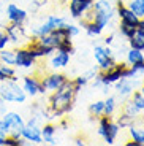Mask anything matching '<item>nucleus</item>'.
I'll return each instance as SVG.
<instances>
[{
    "mask_svg": "<svg viewBox=\"0 0 144 146\" xmlns=\"http://www.w3.org/2000/svg\"><path fill=\"white\" fill-rule=\"evenodd\" d=\"M114 84H116L117 94H119L122 99H128L130 95L136 91L139 81H138V78H120V80L116 81Z\"/></svg>",
    "mask_w": 144,
    "mask_h": 146,
    "instance_id": "9b49d317",
    "label": "nucleus"
},
{
    "mask_svg": "<svg viewBox=\"0 0 144 146\" xmlns=\"http://www.w3.org/2000/svg\"><path fill=\"white\" fill-rule=\"evenodd\" d=\"M127 7L133 11L138 18H144V0H131Z\"/></svg>",
    "mask_w": 144,
    "mask_h": 146,
    "instance_id": "a878e982",
    "label": "nucleus"
},
{
    "mask_svg": "<svg viewBox=\"0 0 144 146\" xmlns=\"http://www.w3.org/2000/svg\"><path fill=\"white\" fill-rule=\"evenodd\" d=\"M128 44H130V48H135V49L144 51V33H141V32L136 30V32L128 38Z\"/></svg>",
    "mask_w": 144,
    "mask_h": 146,
    "instance_id": "4be33fe9",
    "label": "nucleus"
},
{
    "mask_svg": "<svg viewBox=\"0 0 144 146\" xmlns=\"http://www.w3.org/2000/svg\"><path fill=\"white\" fill-rule=\"evenodd\" d=\"M63 29H65V32L68 33L70 38H73V36H76L79 33V27L75 26V24H67V22H63Z\"/></svg>",
    "mask_w": 144,
    "mask_h": 146,
    "instance_id": "2f4dec72",
    "label": "nucleus"
},
{
    "mask_svg": "<svg viewBox=\"0 0 144 146\" xmlns=\"http://www.w3.org/2000/svg\"><path fill=\"white\" fill-rule=\"evenodd\" d=\"M57 49H59V51L68 52V54L71 56L73 52H75V46H73V43H71V38H65V40H62L60 44L57 46Z\"/></svg>",
    "mask_w": 144,
    "mask_h": 146,
    "instance_id": "7c9ffc66",
    "label": "nucleus"
},
{
    "mask_svg": "<svg viewBox=\"0 0 144 146\" xmlns=\"http://www.w3.org/2000/svg\"><path fill=\"white\" fill-rule=\"evenodd\" d=\"M78 95V89L75 88L73 80H67L57 91L51 92L48 113L52 117H62L63 114H68L75 106V100Z\"/></svg>",
    "mask_w": 144,
    "mask_h": 146,
    "instance_id": "f257e3e1",
    "label": "nucleus"
},
{
    "mask_svg": "<svg viewBox=\"0 0 144 146\" xmlns=\"http://www.w3.org/2000/svg\"><path fill=\"white\" fill-rule=\"evenodd\" d=\"M143 62H144V51L135 49V48H130L127 51V64L128 65H138V64Z\"/></svg>",
    "mask_w": 144,
    "mask_h": 146,
    "instance_id": "6ab92c4d",
    "label": "nucleus"
},
{
    "mask_svg": "<svg viewBox=\"0 0 144 146\" xmlns=\"http://www.w3.org/2000/svg\"><path fill=\"white\" fill-rule=\"evenodd\" d=\"M0 99L7 103H24L25 99H27V95H25L22 86L18 84V81L8 80V81H2Z\"/></svg>",
    "mask_w": 144,
    "mask_h": 146,
    "instance_id": "7ed1b4c3",
    "label": "nucleus"
},
{
    "mask_svg": "<svg viewBox=\"0 0 144 146\" xmlns=\"http://www.w3.org/2000/svg\"><path fill=\"white\" fill-rule=\"evenodd\" d=\"M122 113H125V114H128V116H131L133 119H136V117L141 114V111L136 108V106H135V103L131 102V100H130V97H128V99H127V102L122 105Z\"/></svg>",
    "mask_w": 144,
    "mask_h": 146,
    "instance_id": "b1692460",
    "label": "nucleus"
},
{
    "mask_svg": "<svg viewBox=\"0 0 144 146\" xmlns=\"http://www.w3.org/2000/svg\"><path fill=\"white\" fill-rule=\"evenodd\" d=\"M128 135L130 140L136 141L139 146H144V127H139V125H130L128 127Z\"/></svg>",
    "mask_w": 144,
    "mask_h": 146,
    "instance_id": "aec40b11",
    "label": "nucleus"
},
{
    "mask_svg": "<svg viewBox=\"0 0 144 146\" xmlns=\"http://www.w3.org/2000/svg\"><path fill=\"white\" fill-rule=\"evenodd\" d=\"M116 122L119 124L120 129H128L130 125L135 124V119L131 116H128V114H125V113H120L119 116H117V121H116Z\"/></svg>",
    "mask_w": 144,
    "mask_h": 146,
    "instance_id": "cd10ccee",
    "label": "nucleus"
},
{
    "mask_svg": "<svg viewBox=\"0 0 144 146\" xmlns=\"http://www.w3.org/2000/svg\"><path fill=\"white\" fill-rule=\"evenodd\" d=\"M92 8H94V13H95L92 22H95L101 30H104V27L111 22V19L116 15L114 7L108 0H95L94 3H92Z\"/></svg>",
    "mask_w": 144,
    "mask_h": 146,
    "instance_id": "20e7f679",
    "label": "nucleus"
},
{
    "mask_svg": "<svg viewBox=\"0 0 144 146\" xmlns=\"http://www.w3.org/2000/svg\"><path fill=\"white\" fill-rule=\"evenodd\" d=\"M57 125L52 124V122H48L41 127V137H43V143L46 145H55L57 143Z\"/></svg>",
    "mask_w": 144,
    "mask_h": 146,
    "instance_id": "f3484780",
    "label": "nucleus"
},
{
    "mask_svg": "<svg viewBox=\"0 0 144 146\" xmlns=\"http://www.w3.org/2000/svg\"><path fill=\"white\" fill-rule=\"evenodd\" d=\"M104 111V100H97V102L90 103L89 106V113L92 117H100Z\"/></svg>",
    "mask_w": 144,
    "mask_h": 146,
    "instance_id": "393cba45",
    "label": "nucleus"
},
{
    "mask_svg": "<svg viewBox=\"0 0 144 146\" xmlns=\"http://www.w3.org/2000/svg\"><path fill=\"white\" fill-rule=\"evenodd\" d=\"M67 80H68V78L65 76L63 73L54 70V72L46 73V75L41 76V84H43V88L46 92H54V91H57Z\"/></svg>",
    "mask_w": 144,
    "mask_h": 146,
    "instance_id": "1a4fd4ad",
    "label": "nucleus"
},
{
    "mask_svg": "<svg viewBox=\"0 0 144 146\" xmlns=\"http://www.w3.org/2000/svg\"><path fill=\"white\" fill-rule=\"evenodd\" d=\"M0 62L7 65H15L16 62V51L15 49H0Z\"/></svg>",
    "mask_w": 144,
    "mask_h": 146,
    "instance_id": "5701e85b",
    "label": "nucleus"
},
{
    "mask_svg": "<svg viewBox=\"0 0 144 146\" xmlns=\"http://www.w3.org/2000/svg\"><path fill=\"white\" fill-rule=\"evenodd\" d=\"M68 64H70V54L68 52L55 49V51L49 56V67L52 70H62V68H65V67H68Z\"/></svg>",
    "mask_w": 144,
    "mask_h": 146,
    "instance_id": "2eb2a0df",
    "label": "nucleus"
},
{
    "mask_svg": "<svg viewBox=\"0 0 144 146\" xmlns=\"http://www.w3.org/2000/svg\"><path fill=\"white\" fill-rule=\"evenodd\" d=\"M60 2H62V3H68L70 0H60Z\"/></svg>",
    "mask_w": 144,
    "mask_h": 146,
    "instance_id": "37998d69",
    "label": "nucleus"
},
{
    "mask_svg": "<svg viewBox=\"0 0 144 146\" xmlns=\"http://www.w3.org/2000/svg\"><path fill=\"white\" fill-rule=\"evenodd\" d=\"M90 2H95V0H90Z\"/></svg>",
    "mask_w": 144,
    "mask_h": 146,
    "instance_id": "c03bdc74",
    "label": "nucleus"
},
{
    "mask_svg": "<svg viewBox=\"0 0 144 146\" xmlns=\"http://www.w3.org/2000/svg\"><path fill=\"white\" fill-rule=\"evenodd\" d=\"M116 108H117V100L116 97H108V99L104 100V111L103 114L106 116H112L116 113Z\"/></svg>",
    "mask_w": 144,
    "mask_h": 146,
    "instance_id": "bb28decb",
    "label": "nucleus"
},
{
    "mask_svg": "<svg viewBox=\"0 0 144 146\" xmlns=\"http://www.w3.org/2000/svg\"><path fill=\"white\" fill-rule=\"evenodd\" d=\"M59 125H60V127L65 130V129L68 127V122H67V121H60V124H59Z\"/></svg>",
    "mask_w": 144,
    "mask_h": 146,
    "instance_id": "4c0bfd02",
    "label": "nucleus"
},
{
    "mask_svg": "<svg viewBox=\"0 0 144 146\" xmlns=\"http://www.w3.org/2000/svg\"><path fill=\"white\" fill-rule=\"evenodd\" d=\"M130 100H131V102L135 103V106L143 113L144 111V95L141 94V91H135L133 94L130 95Z\"/></svg>",
    "mask_w": 144,
    "mask_h": 146,
    "instance_id": "c85d7f7f",
    "label": "nucleus"
},
{
    "mask_svg": "<svg viewBox=\"0 0 144 146\" xmlns=\"http://www.w3.org/2000/svg\"><path fill=\"white\" fill-rule=\"evenodd\" d=\"M136 30L141 33H144V18H139V21H138V26H136Z\"/></svg>",
    "mask_w": 144,
    "mask_h": 146,
    "instance_id": "72a5a7b5",
    "label": "nucleus"
},
{
    "mask_svg": "<svg viewBox=\"0 0 144 146\" xmlns=\"http://www.w3.org/2000/svg\"><path fill=\"white\" fill-rule=\"evenodd\" d=\"M94 57L98 64V68L100 72H106V70H111L112 67L116 65V59L112 57V51L109 46H101V44H97L94 48Z\"/></svg>",
    "mask_w": 144,
    "mask_h": 146,
    "instance_id": "0eeeda50",
    "label": "nucleus"
},
{
    "mask_svg": "<svg viewBox=\"0 0 144 146\" xmlns=\"http://www.w3.org/2000/svg\"><path fill=\"white\" fill-rule=\"evenodd\" d=\"M0 113H5V103L2 99H0Z\"/></svg>",
    "mask_w": 144,
    "mask_h": 146,
    "instance_id": "58836bf2",
    "label": "nucleus"
},
{
    "mask_svg": "<svg viewBox=\"0 0 144 146\" xmlns=\"http://www.w3.org/2000/svg\"><path fill=\"white\" fill-rule=\"evenodd\" d=\"M22 89H24L27 97H36V95L46 94L43 84H41V78H38L36 75L24 76V80H22Z\"/></svg>",
    "mask_w": 144,
    "mask_h": 146,
    "instance_id": "6e6552de",
    "label": "nucleus"
},
{
    "mask_svg": "<svg viewBox=\"0 0 144 146\" xmlns=\"http://www.w3.org/2000/svg\"><path fill=\"white\" fill-rule=\"evenodd\" d=\"M21 135L25 141L32 143V145H41V143H43L41 127L38 124H25L21 130Z\"/></svg>",
    "mask_w": 144,
    "mask_h": 146,
    "instance_id": "f8f14e48",
    "label": "nucleus"
},
{
    "mask_svg": "<svg viewBox=\"0 0 144 146\" xmlns=\"http://www.w3.org/2000/svg\"><path fill=\"white\" fill-rule=\"evenodd\" d=\"M15 51H16V62H15L16 67H19V68H32V67H35L36 59L32 56V52L27 46L15 49Z\"/></svg>",
    "mask_w": 144,
    "mask_h": 146,
    "instance_id": "ddd939ff",
    "label": "nucleus"
},
{
    "mask_svg": "<svg viewBox=\"0 0 144 146\" xmlns=\"http://www.w3.org/2000/svg\"><path fill=\"white\" fill-rule=\"evenodd\" d=\"M68 3H70V15L75 19H81L84 16V13L92 7L94 2H90V0H70Z\"/></svg>",
    "mask_w": 144,
    "mask_h": 146,
    "instance_id": "dca6fc26",
    "label": "nucleus"
},
{
    "mask_svg": "<svg viewBox=\"0 0 144 146\" xmlns=\"http://www.w3.org/2000/svg\"><path fill=\"white\" fill-rule=\"evenodd\" d=\"M65 22L63 18H60V16H48L46 21L41 24V26H36L35 29H32V35L33 38H38V36L41 35H46V33L52 32L54 29H57V27H60L62 24Z\"/></svg>",
    "mask_w": 144,
    "mask_h": 146,
    "instance_id": "9d476101",
    "label": "nucleus"
},
{
    "mask_svg": "<svg viewBox=\"0 0 144 146\" xmlns=\"http://www.w3.org/2000/svg\"><path fill=\"white\" fill-rule=\"evenodd\" d=\"M119 32H120V35H122L124 38H127V40H128L130 36L136 32V27L130 26V24H125V22H120V24H119Z\"/></svg>",
    "mask_w": 144,
    "mask_h": 146,
    "instance_id": "c756f323",
    "label": "nucleus"
},
{
    "mask_svg": "<svg viewBox=\"0 0 144 146\" xmlns=\"http://www.w3.org/2000/svg\"><path fill=\"white\" fill-rule=\"evenodd\" d=\"M18 81V76H16V70L13 68V65H7V64L0 62V81Z\"/></svg>",
    "mask_w": 144,
    "mask_h": 146,
    "instance_id": "412c9836",
    "label": "nucleus"
},
{
    "mask_svg": "<svg viewBox=\"0 0 144 146\" xmlns=\"http://www.w3.org/2000/svg\"><path fill=\"white\" fill-rule=\"evenodd\" d=\"M10 44V38L5 33V30H0V49H5V48Z\"/></svg>",
    "mask_w": 144,
    "mask_h": 146,
    "instance_id": "473e14b6",
    "label": "nucleus"
},
{
    "mask_svg": "<svg viewBox=\"0 0 144 146\" xmlns=\"http://www.w3.org/2000/svg\"><path fill=\"white\" fill-rule=\"evenodd\" d=\"M5 33L10 38V43H19L21 38L24 36V27L19 26V24H13L10 22L7 27H5Z\"/></svg>",
    "mask_w": 144,
    "mask_h": 146,
    "instance_id": "a211bd4d",
    "label": "nucleus"
},
{
    "mask_svg": "<svg viewBox=\"0 0 144 146\" xmlns=\"http://www.w3.org/2000/svg\"><path fill=\"white\" fill-rule=\"evenodd\" d=\"M24 125H25L24 117L19 113H15V111L3 113V117L0 119V132L5 133V135H10L11 132H21Z\"/></svg>",
    "mask_w": 144,
    "mask_h": 146,
    "instance_id": "423d86ee",
    "label": "nucleus"
},
{
    "mask_svg": "<svg viewBox=\"0 0 144 146\" xmlns=\"http://www.w3.org/2000/svg\"><path fill=\"white\" fill-rule=\"evenodd\" d=\"M7 18L10 22L13 24H19V26H24V22L27 21V11L19 8L15 3H8L7 5Z\"/></svg>",
    "mask_w": 144,
    "mask_h": 146,
    "instance_id": "4468645a",
    "label": "nucleus"
},
{
    "mask_svg": "<svg viewBox=\"0 0 144 146\" xmlns=\"http://www.w3.org/2000/svg\"><path fill=\"white\" fill-rule=\"evenodd\" d=\"M5 140H7V135L0 132V146H5Z\"/></svg>",
    "mask_w": 144,
    "mask_h": 146,
    "instance_id": "e433bc0d",
    "label": "nucleus"
},
{
    "mask_svg": "<svg viewBox=\"0 0 144 146\" xmlns=\"http://www.w3.org/2000/svg\"><path fill=\"white\" fill-rule=\"evenodd\" d=\"M73 145H76V146H84V145H86V140L81 138V137H78V138L73 140Z\"/></svg>",
    "mask_w": 144,
    "mask_h": 146,
    "instance_id": "f704fd0d",
    "label": "nucleus"
},
{
    "mask_svg": "<svg viewBox=\"0 0 144 146\" xmlns=\"http://www.w3.org/2000/svg\"><path fill=\"white\" fill-rule=\"evenodd\" d=\"M127 70H128V64H116L111 70L106 72H98L95 75L94 80V86L95 88H109L111 84H114L116 81H119L120 78L127 76Z\"/></svg>",
    "mask_w": 144,
    "mask_h": 146,
    "instance_id": "f03ea898",
    "label": "nucleus"
},
{
    "mask_svg": "<svg viewBox=\"0 0 144 146\" xmlns=\"http://www.w3.org/2000/svg\"><path fill=\"white\" fill-rule=\"evenodd\" d=\"M125 145H127V146H139L136 141H133V140H130V141H127Z\"/></svg>",
    "mask_w": 144,
    "mask_h": 146,
    "instance_id": "ea45409f",
    "label": "nucleus"
},
{
    "mask_svg": "<svg viewBox=\"0 0 144 146\" xmlns=\"http://www.w3.org/2000/svg\"><path fill=\"white\" fill-rule=\"evenodd\" d=\"M103 41H104V44H106V46H109V44H111L112 41H114V35H112V33H111V35H108Z\"/></svg>",
    "mask_w": 144,
    "mask_h": 146,
    "instance_id": "c9c22d12",
    "label": "nucleus"
},
{
    "mask_svg": "<svg viewBox=\"0 0 144 146\" xmlns=\"http://www.w3.org/2000/svg\"><path fill=\"white\" fill-rule=\"evenodd\" d=\"M120 133V127L117 122L111 119V116H106V114H101L98 117V135L104 140L106 145H114L116 138L119 137Z\"/></svg>",
    "mask_w": 144,
    "mask_h": 146,
    "instance_id": "39448f33",
    "label": "nucleus"
},
{
    "mask_svg": "<svg viewBox=\"0 0 144 146\" xmlns=\"http://www.w3.org/2000/svg\"><path fill=\"white\" fill-rule=\"evenodd\" d=\"M139 91H141V94L144 95V78H143V81H141V89Z\"/></svg>",
    "mask_w": 144,
    "mask_h": 146,
    "instance_id": "a19ab883",
    "label": "nucleus"
},
{
    "mask_svg": "<svg viewBox=\"0 0 144 146\" xmlns=\"http://www.w3.org/2000/svg\"><path fill=\"white\" fill-rule=\"evenodd\" d=\"M5 2H10V0H0V5H3Z\"/></svg>",
    "mask_w": 144,
    "mask_h": 146,
    "instance_id": "79ce46f5",
    "label": "nucleus"
}]
</instances>
